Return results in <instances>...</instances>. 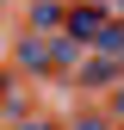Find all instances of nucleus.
I'll return each instance as SVG.
<instances>
[{
	"mask_svg": "<svg viewBox=\"0 0 124 130\" xmlns=\"http://www.w3.org/2000/svg\"><path fill=\"white\" fill-rule=\"evenodd\" d=\"M118 111H124V87H118Z\"/></svg>",
	"mask_w": 124,
	"mask_h": 130,
	"instance_id": "20e7f679",
	"label": "nucleus"
},
{
	"mask_svg": "<svg viewBox=\"0 0 124 130\" xmlns=\"http://www.w3.org/2000/svg\"><path fill=\"white\" fill-rule=\"evenodd\" d=\"M74 130H112V118H81Z\"/></svg>",
	"mask_w": 124,
	"mask_h": 130,
	"instance_id": "7ed1b4c3",
	"label": "nucleus"
},
{
	"mask_svg": "<svg viewBox=\"0 0 124 130\" xmlns=\"http://www.w3.org/2000/svg\"><path fill=\"white\" fill-rule=\"evenodd\" d=\"M56 12H62L56 0H43V6H31V25H37V31H50V25H56Z\"/></svg>",
	"mask_w": 124,
	"mask_h": 130,
	"instance_id": "f03ea898",
	"label": "nucleus"
},
{
	"mask_svg": "<svg viewBox=\"0 0 124 130\" xmlns=\"http://www.w3.org/2000/svg\"><path fill=\"white\" fill-rule=\"evenodd\" d=\"M112 6H118V12H124V0H112Z\"/></svg>",
	"mask_w": 124,
	"mask_h": 130,
	"instance_id": "39448f33",
	"label": "nucleus"
},
{
	"mask_svg": "<svg viewBox=\"0 0 124 130\" xmlns=\"http://www.w3.org/2000/svg\"><path fill=\"white\" fill-rule=\"evenodd\" d=\"M68 31H74L81 43H99V37H105V6H74V12H68Z\"/></svg>",
	"mask_w": 124,
	"mask_h": 130,
	"instance_id": "f257e3e1",
	"label": "nucleus"
},
{
	"mask_svg": "<svg viewBox=\"0 0 124 130\" xmlns=\"http://www.w3.org/2000/svg\"><path fill=\"white\" fill-rule=\"evenodd\" d=\"M25 130H43V124H25Z\"/></svg>",
	"mask_w": 124,
	"mask_h": 130,
	"instance_id": "423d86ee",
	"label": "nucleus"
}]
</instances>
